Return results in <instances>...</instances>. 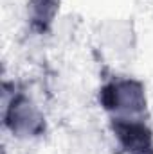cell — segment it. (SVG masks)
Instances as JSON below:
<instances>
[{
	"instance_id": "6da1fadb",
	"label": "cell",
	"mask_w": 153,
	"mask_h": 154,
	"mask_svg": "<svg viewBox=\"0 0 153 154\" xmlns=\"http://www.w3.org/2000/svg\"><path fill=\"white\" fill-rule=\"evenodd\" d=\"M101 102L112 122H146L148 97L144 84L137 79H112L101 91Z\"/></svg>"
},
{
	"instance_id": "7a4b0ae2",
	"label": "cell",
	"mask_w": 153,
	"mask_h": 154,
	"mask_svg": "<svg viewBox=\"0 0 153 154\" xmlns=\"http://www.w3.org/2000/svg\"><path fill=\"white\" fill-rule=\"evenodd\" d=\"M4 125L18 140H34L45 133V115L29 95L15 91L4 100Z\"/></svg>"
},
{
	"instance_id": "3957f363",
	"label": "cell",
	"mask_w": 153,
	"mask_h": 154,
	"mask_svg": "<svg viewBox=\"0 0 153 154\" xmlns=\"http://www.w3.org/2000/svg\"><path fill=\"white\" fill-rule=\"evenodd\" d=\"M58 9V0H31L29 2V20L34 27H47L56 14Z\"/></svg>"
}]
</instances>
